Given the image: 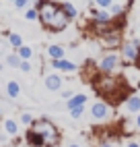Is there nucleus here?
<instances>
[{"mask_svg": "<svg viewBox=\"0 0 140 147\" xmlns=\"http://www.w3.org/2000/svg\"><path fill=\"white\" fill-rule=\"evenodd\" d=\"M17 54L19 56H21V60H31V56H33V48L31 46H21V48H19V50H17Z\"/></svg>", "mask_w": 140, "mask_h": 147, "instance_id": "13", "label": "nucleus"}, {"mask_svg": "<svg viewBox=\"0 0 140 147\" xmlns=\"http://www.w3.org/2000/svg\"><path fill=\"white\" fill-rule=\"evenodd\" d=\"M43 83H45V89H49V91H60L64 81H62V77H60V75L47 73V75L43 77Z\"/></svg>", "mask_w": 140, "mask_h": 147, "instance_id": "7", "label": "nucleus"}, {"mask_svg": "<svg viewBox=\"0 0 140 147\" xmlns=\"http://www.w3.org/2000/svg\"><path fill=\"white\" fill-rule=\"evenodd\" d=\"M13 2H15V0H13Z\"/></svg>", "mask_w": 140, "mask_h": 147, "instance_id": "29", "label": "nucleus"}, {"mask_svg": "<svg viewBox=\"0 0 140 147\" xmlns=\"http://www.w3.org/2000/svg\"><path fill=\"white\" fill-rule=\"evenodd\" d=\"M49 66H52L54 71H62V73H66V75H72V73H76L78 68H81L76 62L68 60V58H60V60H49Z\"/></svg>", "mask_w": 140, "mask_h": 147, "instance_id": "5", "label": "nucleus"}, {"mask_svg": "<svg viewBox=\"0 0 140 147\" xmlns=\"http://www.w3.org/2000/svg\"><path fill=\"white\" fill-rule=\"evenodd\" d=\"M115 2V0H93V4L97 6V8H109Z\"/></svg>", "mask_w": 140, "mask_h": 147, "instance_id": "18", "label": "nucleus"}, {"mask_svg": "<svg viewBox=\"0 0 140 147\" xmlns=\"http://www.w3.org/2000/svg\"><path fill=\"white\" fill-rule=\"evenodd\" d=\"M91 85H93V91L97 93L99 100H105L111 106L124 104L126 97L132 93V91H130V87H128V83H126V79H124V77H119V75L97 73L91 79Z\"/></svg>", "mask_w": 140, "mask_h": 147, "instance_id": "1", "label": "nucleus"}, {"mask_svg": "<svg viewBox=\"0 0 140 147\" xmlns=\"http://www.w3.org/2000/svg\"><path fill=\"white\" fill-rule=\"evenodd\" d=\"M124 110H126V114H134V116L140 112V95H138V93H130V95L126 97Z\"/></svg>", "mask_w": 140, "mask_h": 147, "instance_id": "6", "label": "nucleus"}, {"mask_svg": "<svg viewBox=\"0 0 140 147\" xmlns=\"http://www.w3.org/2000/svg\"><path fill=\"white\" fill-rule=\"evenodd\" d=\"M122 68H124V60H122V54L117 50L105 52L97 62V71L103 73V75H119Z\"/></svg>", "mask_w": 140, "mask_h": 147, "instance_id": "3", "label": "nucleus"}, {"mask_svg": "<svg viewBox=\"0 0 140 147\" xmlns=\"http://www.w3.org/2000/svg\"><path fill=\"white\" fill-rule=\"evenodd\" d=\"M124 147H140V143H138V141H128Z\"/></svg>", "mask_w": 140, "mask_h": 147, "instance_id": "24", "label": "nucleus"}, {"mask_svg": "<svg viewBox=\"0 0 140 147\" xmlns=\"http://www.w3.org/2000/svg\"><path fill=\"white\" fill-rule=\"evenodd\" d=\"M19 68H21L23 73H31V62H29V60H21V66H19Z\"/></svg>", "mask_w": 140, "mask_h": 147, "instance_id": "21", "label": "nucleus"}, {"mask_svg": "<svg viewBox=\"0 0 140 147\" xmlns=\"http://www.w3.org/2000/svg\"><path fill=\"white\" fill-rule=\"evenodd\" d=\"M8 66H13V68H19L21 66V56H19L17 52H13V54H8L6 56V60H4Z\"/></svg>", "mask_w": 140, "mask_h": 147, "instance_id": "14", "label": "nucleus"}, {"mask_svg": "<svg viewBox=\"0 0 140 147\" xmlns=\"http://www.w3.org/2000/svg\"><path fill=\"white\" fill-rule=\"evenodd\" d=\"M45 54L49 60H60V58H66V50H64V46H60V44H49L45 48Z\"/></svg>", "mask_w": 140, "mask_h": 147, "instance_id": "9", "label": "nucleus"}, {"mask_svg": "<svg viewBox=\"0 0 140 147\" xmlns=\"http://www.w3.org/2000/svg\"><path fill=\"white\" fill-rule=\"evenodd\" d=\"M68 147H83V145H81V143H70Z\"/></svg>", "mask_w": 140, "mask_h": 147, "instance_id": "25", "label": "nucleus"}, {"mask_svg": "<svg viewBox=\"0 0 140 147\" xmlns=\"http://www.w3.org/2000/svg\"><path fill=\"white\" fill-rule=\"evenodd\" d=\"M54 2H62V0H54Z\"/></svg>", "mask_w": 140, "mask_h": 147, "instance_id": "28", "label": "nucleus"}, {"mask_svg": "<svg viewBox=\"0 0 140 147\" xmlns=\"http://www.w3.org/2000/svg\"><path fill=\"white\" fill-rule=\"evenodd\" d=\"M33 120H35V118H33V116H31V114H29V112H25V114H21V122H23V124L27 126V129H29V126H31V124H33Z\"/></svg>", "mask_w": 140, "mask_h": 147, "instance_id": "19", "label": "nucleus"}, {"mask_svg": "<svg viewBox=\"0 0 140 147\" xmlns=\"http://www.w3.org/2000/svg\"><path fill=\"white\" fill-rule=\"evenodd\" d=\"M39 139H41V143H43V147H58L60 145V141H62V135H60V129L49 120V118H35L33 120V124L29 126Z\"/></svg>", "mask_w": 140, "mask_h": 147, "instance_id": "2", "label": "nucleus"}, {"mask_svg": "<svg viewBox=\"0 0 140 147\" xmlns=\"http://www.w3.org/2000/svg\"><path fill=\"white\" fill-rule=\"evenodd\" d=\"M2 126H4L6 135H11V137H17V135H19V124H17V120H13V118H6Z\"/></svg>", "mask_w": 140, "mask_h": 147, "instance_id": "12", "label": "nucleus"}, {"mask_svg": "<svg viewBox=\"0 0 140 147\" xmlns=\"http://www.w3.org/2000/svg\"><path fill=\"white\" fill-rule=\"evenodd\" d=\"M6 95L11 97V100H17V97L21 95V85H19V81H8L6 83Z\"/></svg>", "mask_w": 140, "mask_h": 147, "instance_id": "11", "label": "nucleus"}, {"mask_svg": "<svg viewBox=\"0 0 140 147\" xmlns=\"http://www.w3.org/2000/svg\"><path fill=\"white\" fill-rule=\"evenodd\" d=\"M113 108L115 106H111L109 102H105V100H97V102H93L91 104V116H93V120L95 122H109L113 118Z\"/></svg>", "mask_w": 140, "mask_h": 147, "instance_id": "4", "label": "nucleus"}, {"mask_svg": "<svg viewBox=\"0 0 140 147\" xmlns=\"http://www.w3.org/2000/svg\"><path fill=\"white\" fill-rule=\"evenodd\" d=\"M0 118H2V108H0Z\"/></svg>", "mask_w": 140, "mask_h": 147, "instance_id": "27", "label": "nucleus"}, {"mask_svg": "<svg viewBox=\"0 0 140 147\" xmlns=\"http://www.w3.org/2000/svg\"><path fill=\"white\" fill-rule=\"evenodd\" d=\"M70 112V118H74V120H78L81 116L85 114V106H78V108H72V110H68Z\"/></svg>", "mask_w": 140, "mask_h": 147, "instance_id": "17", "label": "nucleus"}, {"mask_svg": "<svg viewBox=\"0 0 140 147\" xmlns=\"http://www.w3.org/2000/svg\"><path fill=\"white\" fill-rule=\"evenodd\" d=\"M15 6L17 8H29L31 6V0H15Z\"/></svg>", "mask_w": 140, "mask_h": 147, "instance_id": "20", "label": "nucleus"}, {"mask_svg": "<svg viewBox=\"0 0 140 147\" xmlns=\"http://www.w3.org/2000/svg\"><path fill=\"white\" fill-rule=\"evenodd\" d=\"M72 95H74V91H70V89H64V91H62V100H70Z\"/></svg>", "mask_w": 140, "mask_h": 147, "instance_id": "22", "label": "nucleus"}, {"mask_svg": "<svg viewBox=\"0 0 140 147\" xmlns=\"http://www.w3.org/2000/svg\"><path fill=\"white\" fill-rule=\"evenodd\" d=\"M60 6H62V13L70 19V23L72 21H78V17H81V13H78V8L70 2V0H62V2H60Z\"/></svg>", "mask_w": 140, "mask_h": 147, "instance_id": "8", "label": "nucleus"}, {"mask_svg": "<svg viewBox=\"0 0 140 147\" xmlns=\"http://www.w3.org/2000/svg\"><path fill=\"white\" fill-rule=\"evenodd\" d=\"M2 68H4V64H2V62H0V71H2Z\"/></svg>", "mask_w": 140, "mask_h": 147, "instance_id": "26", "label": "nucleus"}, {"mask_svg": "<svg viewBox=\"0 0 140 147\" xmlns=\"http://www.w3.org/2000/svg\"><path fill=\"white\" fill-rule=\"evenodd\" d=\"M25 19H27V21H39V13H37V8H35V6L25 8Z\"/></svg>", "mask_w": 140, "mask_h": 147, "instance_id": "16", "label": "nucleus"}, {"mask_svg": "<svg viewBox=\"0 0 140 147\" xmlns=\"http://www.w3.org/2000/svg\"><path fill=\"white\" fill-rule=\"evenodd\" d=\"M8 44H11L15 50H19V48L23 46V37L19 35V33H8Z\"/></svg>", "mask_w": 140, "mask_h": 147, "instance_id": "15", "label": "nucleus"}, {"mask_svg": "<svg viewBox=\"0 0 140 147\" xmlns=\"http://www.w3.org/2000/svg\"><path fill=\"white\" fill-rule=\"evenodd\" d=\"M87 102H89V97L85 93H74L70 100H66V108L72 110V108H78V106H87Z\"/></svg>", "mask_w": 140, "mask_h": 147, "instance_id": "10", "label": "nucleus"}, {"mask_svg": "<svg viewBox=\"0 0 140 147\" xmlns=\"http://www.w3.org/2000/svg\"><path fill=\"white\" fill-rule=\"evenodd\" d=\"M134 124H136V131H140V112L134 116Z\"/></svg>", "mask_w": 140, "mask_h": 147, "instance_id": "23", "label": "nucleus"}]
</instances>
